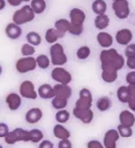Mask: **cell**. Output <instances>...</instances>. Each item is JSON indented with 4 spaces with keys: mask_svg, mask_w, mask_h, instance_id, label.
I'll list each match as a JSON object with an SVG mask.
<instances>
[{
    "mask_svg": "<svg viewBox=\"0 0 135 148\" xmlns=\"http://www.w3.org/2000/svg\"><path fill=\"white\" fill-rule=\"evenodd\" d=\"M99 60L101 69H111L118 72L124 68L126 61L125 58L114 48L102 49L99 53Z\"/></svg>",
    "mask_w": 135,
    "mask_h": 148,
    "instance_id": "6da1fadb",
    "label": "cell"
},
{
    "mask_svg": "<svg viewBox=\"0 0 135 148\" xmlns=\"http://www.w3.org/2000/svg\"><path fill=\"white\" fill-rule=\"evenodd\" d=\"M50 55L51 64L55 67H63L67 63L68 57L65 53L63 45L56 42L50 47Z\"/></svg>",
    "mask_w": 135,
    "mask_h": 148,
    "instance_id": "7a4b0ae2",
    "label": "cell"
},
{
    "mask_svg": "<svg viewBox=\"0 0 135 148\" xmlns=\"http://www.w3.org/2000/svg\"><path fill=\"white\" fill-rule=\"evenodd\" d=\"M35 13L34 12L31 7L30 5H25L13 14L12 21L17 25L22 26L32 22L35 19Z\"/></svg>",
    "mask_w": 135,
    "mask_h": 148,
    "instance_id": "3957f363",
    "label": "cell"
},
{
    "mask_svg": "<svg viewBox=\"0 0 135 148\" xmlns=\"http://www.w3.org/2000/svg\"><path fill=\"white\" fill-rule=\"evenodd\" d=\"M4 139L6 143L9 145H13L19 142H30V132L22 127H17L10 132Z\"/></svg>",
    "mask_w": 135,
    "mask_h": 148,
    "instance_id": "277c9868",
    "label": "cell"
},
{
    "mask_svg": "<svg viewBox=\"0 0 135 148\" xmlns=\"http://www.w3.org/2000/svg\"><path fill=\"white\" fill-rule=\"evenodd\" d=\"M38 67L36 58L34 57H23L19 58L15 63V69L18 73L25 74L33 72Z\"/></svg>",
    "mask_w": 135,
    "mask_h": 148,
    "instance_id": "5b68a950",
    "label": "cell"
},
{
    "mask_svg": "<svg viewBox=\"0 0 135 148\" xmlns=\"http://www.w3.org/2000/svg\"><path fill=\"white\" fill-rule=\"evenodd\" d=\"M93 104V95L87 88H81L78 93V99L74 103V107L80 109H90Z\"/></svg>",
    "mask_w": 135,
    "mask_h": 148,
    "instance_id": "8992f818",
    "label": "cell"
},
{
    "mask_svg": "<svg viewBox=\"0 0 135 148\" xmlns=\"http://www.w3.org/2000/svg\"><path fill=\"white\" fill-rule=\"evenodd\" d=\"M51 77L57 84H69L73 80L72 74L70 71L63 67H55L51 70Z\"/></svg>",
    "mask_w": 135,
    "mask_h": 148,
    "instance_id": "52a82bcc",
    "label": "cell"
},
{
    "mask_svg": "<svg viewBox=\"0 0 135 148\" xmlns=\"http://www.w3.org/2000/svg\"><path fill=\"white\" fill-rule=\"evenodd\" d=\"M112 9L115 16L121 20L126 19L130 14L129 4L127 0H117L113 2Z\"/></svg>",
    "mask_w": 135,
    "mask_h": 148,
    "instance_id": "ba28073f",
    "label": "cell"
},
{
    "mask_svg": "<svg viewBox=\"0 0 135 148\" xmlns=\"http://www.w3.org/2000/svg\"><path fill=\"white\" fill-rule=\"evenodd\" d=\"M19 94L21 97L26 100H35L39 97L38 91H36L35 84L29 80L23 81L20 84Z\"/></svg>",
    "mask_w": 135,
    "mask_h": 148,
    "instance_id": "9c48e42d",
    "label": "cell"
},
{
    "mask_svg": "<svg viewBox=\"0 0 135 148\" xmlns=\"http://www.w3.org/2000/svg\"><path fill=\"white\" fill-rule=\"evenodd\" d=\"M119 138L120 135L117 129H109L103 136L102 143L105 148H117V143Z\"/></svg>",
    "mask_w": 135,
    "mask_h": 148,
    "instance_id": "30bf717a",
    "label": "cell"
},
{
    "mask_svg": "<svg viewBox=\"0 0 135 148\" xmlns=\"http://www.w3.org/2000/svg\"><path fill=\"white\" fill-rule=\"evenodd\" d=\"M73 115L80 122L84 124H90L94 118V113L90 109H80L74 107L73 108Z\"/></svg>",
    "mask_w": 135,
    "mask_h": 148,
    "instance_id": "8fae6325",
    "label": "cell"
},
{
    "mask_svg": "<svg viewBox=\"0 0 135 148\" xmlns=\"http://www.w3.org/2000/svg\"><path fill=\"white\" fill-rule=\"evenodd\" d=\"M134 38V34L131 29L123 28L117 31L115 34V41L118 45L122 46H127L130 44Z\"/></svg>",
    "mask_w": 135,
    "mask_h": 148,
    "instance_id": "7c38bea8",
    "label": "cell"
},
{
    "mask_svg": "<svg viewBox=\"0 0 135 148\" xmlns=\"http://www.w3.org/2000/svg\"><path fill=\"white\" fill-rule=\"evenodd\" d=\"M69 17L71 24L75 26H83L87 15L82 9L75 7L70 10Z\"/></svg>",
    "mask_w": 135,
    "mask_h": 148,
    "instance_id": "4fadbf2b",
    "label": "cell"
},
{
    "mask_svg": "<svg viewBox=\"0 0 135 148\" xmlns=\"http://www.w3.org/2000/svg\"><path fill=\"white\" fill-rule=\"evenodd\" d=\"M43 117V112L40 108L35 107L30 108L26 112L25 119L30 124H35L42 119Z\"/></svg>",
    "mask_w": 135,
    "mask_h": 148,
    "instance_id": "5bb4252c",
    "label": "cell"
},
{
    "mask_svg": "<svg viewBox=\"0 0 135 148\" xmlns=\"http://www.w3.org/2000/svg\"><path fill=\"white\" fill-rule=\"evenodd\" d=\"M23 97L20 96V94L15 93V92H10L6 97V103H7L8 108L10 111H17L19 109V108L22 106L23 103Z\"/></svg>",
    "mask_w": 135,
    "mask_h": 148,
    "instance_id": "9a60e30c",
    "label": "cell"
},
{
    "mask_svg": "<svg viewBox=\"0 0 135 148\" xmlns=\"http://www.w3.org/2000/svg\"><path fill=\"white\" fill-rule=\"evenodd\" d=\"M96 40L98 44L100 47L103 49L111 48L114 43V38L113 36L106 31H100L96 36Z\"/></svg>",
    "mask_w": 135,
    "mask_h": 148,
    "instance_id": "2e32d148",
    "label": "cell"
},
{
    "mask_svg": "<svg viewBox=\"0 0 135 148\" xmlns=\"http://www.w3.org/2000/svg\"><path fill=\"white\" fill-rule=\"evenodd\" d=\"M118 119L120 124L124 126H128L130 127H133L135 125V115L134 112H133L129 109L122 110L119 113Z\"/></svg>",
    "mask_w": 135,
    "mask_h": 148,
    "instance_id": "e0dca14e",
    "label": "cell"
},
{
    "mask_svg": "<svg viewBox=\"0 0 135 148\" xmlns=\"http://www.w3.org/2000/svg\"><path fill=\"white\" fill-rule=\"evenodd\" d=\"M54 87L55 97H60L69 100L73 94L72 88L69 84H56Z\"/></svg>",
    "mask_w": 135,
    "mask_h": 148,
    "instance_id": "ac0fdd59",
    "label": "cell"
},
{
    "mask_svg": "<svg viewBox=\"0 0 135 148\" xmlns=\"http://www.w3.org/2000/svg\"><path fill=\"white\" fill-rule=\"evenodd\" d=\"M5 33L7 38H9L11 40H16L21 37L23 34V29L19 25L14 23H8L6 26Z\"/></svg>",
    "mask_w": 135,
    "mask_h": 148,
    "instance_id": "d6986e66",
    "label": "cell"
},
{
    "mask_svg": "<svg viewBox=\"0 0 135 148\" xmlns=\"http://www.w3.org/2000/svg\"><path fill=\"white\" fill-rule=\"evenodd\" d=\"M38 95L42 100H52L55 97L54 87L50 84H42L38 88Z\"/></svg>",
    "mask_w": 135,
    "mask_h": 148,
    "instance_id": "ffe728a7",
    "label": "cell"
},
{
    "mask_svg": "<svg viewBox=\"0 0 135 148\" xmlns=\"http://www.w3.org/2000/svg\"><path fill=\"white\" fill-rule=\"evenodd\" d=\"M71 27V23L66 18H59L55 23V28L59 34L61 38H64L66 33H69Z\"/></svg>",
    "mask_w": 135,
    "mask_h": 148,
    "instance_id": "44dd1931",
    "label": "cell"
},
{
    "mask_svg": "<svg viewBox=\"0 0 135 148\" xmlns=\"http://www.w3.org/2000/svg\"><path fill=\"white\" fill-rule=\"evenodd\" d=\"M53 134L55 138L59 140L68 139L71 138V132L63 124L57 123L53 127Z\"/></svg>",
    "mask_w": 135,
    "mask_h": 148,
    "instance_id": "7402d4cb",
    "label": "cell"
},
{
    "mask_svg": "<svg viewBox=\"0 0 135 148\" xmlns=\"http://www.w3.org/2000/svg\"><path fill=\"white\" fill-rule=\"evenodd\" d=\"M101 77L106 84H113L118 78V72L111 69H102Z\"/></svg>",
    "mask_w": 135,
    "mask_h": 148,
    "instance_id": "603a6c76",
    "label": "cell"
},
{
    "mask_svg": "<svg viewBox=\"0 0 135 148\" xmlns=\"http://www.w3.org/2000/svg\"><path fill=\"white\" fill-rule=\"evenodd\" d=\"M113 106V101L111 98L107 96L100 97L96 102V108L101 112H106L109 111Z\"/></svg>",
    "mask_w": 135,
    "mask_h": 148,
    "instance_id": "cb8c5ba5",
    "label": "cell"
},
{
    "mask_svg": "<svg viewBox=\"0 0 135 148\" xmlns=\"http://www.w3.org/2000/svg\"><path fill=\"white\" fill-rule=\"evenodd\" d=\"M116 95L119 102L122 103H128L129 100L131 99V95L129 92L128 85H121L118 88Z\"/></svg>",
    "mask_w": 135,
    "mask_h": 148,
    "instance_id": "d4e9b609",
    "label": "cell"
},
{
    "mask_svg": "<svg viewBox=\"0 0 135 148\" xmlns=\"http://www.w3.org/2000/svg\"><path fill=\"white\" fill-rule=\"evenodd\" d=\"M109 17L106 14L97 15L94 18V26L98 29L102 31L103 29H106L109 26Z\"/></svg>",
    "mask_w": 135,
    "mask_h": 148,
    "instance_id": "484cf974",
    "label": "cell"
},
{
    "mask_svg": "<svg viewBox=\"0 0 135 148\" xmlns=\"http://www.w3.org/2000/svg\"><path fill=\"white\" fill-rule=\"evenodd\" d=\"M91 9L97 15L103 14L107 10V4L105 0H94L91 5Z\"/></svg>",
    "mask_w": 135,
    "mask_h": 148,
    "instance_id": "4316f807",
    "label": "cell"
},
{
    "mask_svg": "<svg viewBox=\"0 0 135 148\" xmlns=\"http://www.w3.org/2000/svg\"><path fill=\"white\" fill-rule=\"evenodd\" d=\"M61 38L57 29L54 28H49L46 29L45 33V40L48 44L53 45L58 42V39Z\"/></svg>",
    "mask_w": 135,
    "mask_h": 148,
    "instance_id": "83f0119b",
    "label": "cell"
},
{
    "mask_svg": "<svg viewBox=\"0 0 135 148\" xmlns=\"http://www.w3.org/2000/svg\"><path fill=\"white\" fill-rule=\"evenodd\" d=\"M30 6L35 14H41L46 10V3L45 0H31Z\"/></svg>",
    "mask_w": 135,
    "mask_h": 148,
    "instance_id": "f1b7e54d",
    "label": "cell"
},
{
    "mask_svg": "<svg viewBox=\"0 0 135 148\" xmlns=\"http://www.w3.org/2000/svg\"><path fill=\"white\" fill-rule=\"evenodd\" d=\"M26 39L27 43H29L33 46H39L42 43V37L39 33L35 31H30L26 35Z\"/></svg>",
    "mask_w": 135,
    "mask_h": 148,
    "instance_id": "f546056e",
    "label": "cell"
},
{
    "mask_svg": "<svg viewBox=\"0 0 135 148\" xmlns=\"http://www.w3.org/2000/svg\"><path fill=\"white\" fill-rule=\"evenodd\" d=\"M91 55V49L88 45H81L76 51V57L80 61H85Z\"/></svg>",
    "mask_w": 135,
    "mask_h": 148,
    "instance_id": "4dcf8cb0",
    "label": "cell"
},
{
    "mask_svg": "<svg viewBox=\"0 0 135 148\" xmlns=\"http://www.w3.org/2000/svg\"><path fill=\"white\" fill-rule=\"evenodd\" d=\"M30 142L33 143H40L43 140L44 134L43 132L38 128H33L30 130Z\"/></svg>",
    "mask_w": 135,
    "mask_h": 148,
    "instance_id": "1f68e13d",
    "label": "cell"
},
{
    "mask_svg": "<svg viewBox=\"0 0 135 148\" xmlns=\"http://www.w3.org/2000/svg\"><path fill=\"white\" fill-rule=\"evenodd\" d=\"M68 105V100L60 97H55L51 100V106L57 111L65 109Z\"/></svg>",
    "mask_w": 135,
    "mask_h": 148,
    "instance_id": "d6a6232c",
    "label": "cell"
},
{
    "mask_svg": "<svg viewBox=\"0 0 135 148\" xmlns=\"http://www.w3.org/2000/svg\"><path fill=\"white\" fill-rule=\"evenodd\" d=\"M71 119V114L67 110L62 109L57 111L55 113V120L60 124H65Z\"/></svg>",
    "mask_w": 135,
    "mask_h": 148,
    "instance_id": "836d02e7",
    "label": "cell"
},
{
    "mask_svg": "<svg viewBox=\"0 0 135 148\" xmlns=\"http://www.w3.org/2000/svg\"><path fill=\"white\" fill-rule=\"evenodd\" d=\"M37 65L41 69H47L51 64V58L46 54H39L36 58Z\"/></svg>",
    "mask_w": 135,
    "mask_h": 148,
    "instance_id": "e575fe53",
    "label": "cell"
},
{
    "mask_svg": "<svg viewBox=\"0 0 135 148\" xmlns=\"http://www.w3.org/2000/svg\"><path fill=\"white\" fill-rule=\"evenodd\" d=\"M117 130H118L119 135H120V137H122V138H130V137H132L133 134H134L133 128L130 127H128V126H124L122 125V124H119L117 127Z\"/></svg>",
    "mask_w": 135,
    "mask_h": 148,
    "instance_id": "d590c367",
    "label": "cell"
},
{
    "mask_svg": "<svg viewBox=\"0 0 135 148\" xmlns=\"http://www.w3.org/2000/svg\"><path fill=\"white\" fill-rule=\"evenodd\" d=\"M20 52L23 57H33V55L35 53L36 49L35 46L26 42L21 46Z\"/></svg>",
    "mask_w": 135,
    "mask_h": 148,
    "instance_id": "8d00e7d4",
    "label": "cell"
},
{
    "mask_svg": "<svg viewBox=\"0 0 135 148\" xmlns=\"http://www.w3.org/2000/svg\"><path fill=\"white\" fill-rule=\"evenodd\" d=\"M83 33V26H75L71 24V27L69 34L74 36H80Z\"/></svg>",
    "mask_w": 135,
    "mask_h": 148,
    "instance_id": "74e56055",
    "label": "cell"
},
{
    "mask_svg": "<svg viewBox=\"0 0 135 148\" xmlns=\"http://www.w3.org/2000/svg\"><path fill=\"white\" fill-rule=\"evenodd\" d=\"M125 56L127 58L135 56V43H130L125 48Z\"/></svg>",
    "mask_w": 135,
    "mask_h": 148,
    "instance_id": "f35d334b",
    "label": "cell"
},
{
    "mask_svg": "<svg viewBox=\"0 0 135 148\" xmlns=\"http://www.w3.org/2000/svg\"><path fill=\"white\" fill-rule=\"evenodd\" d=\"M125 81L128 85H135V70L129 71L125 75Z\"/></svg>",
    "mask_w": 135,
    "mask_h": 148,
    "instance_id": "ab89813d",
    "label": "cell"
},
{
    "mask_svg": "<svg viewBox=\"0 0 135 148\" xmlns=\"http://www.w3.org/2000/svg\"><path fill=\"white\" fill-rule=\"evenodd\" d=\"M87 148H105L102 142L98 139H91L87 143Z\"/></svg>",
    "mask_w": 135,
    "mask_h": 148,
    "instance_id": "60d3db41",
    "label": "cell"
},
{
    "mask_svg": "<svg viewBox=\"0 0 135 148\" xmlns=\"http://www.w3.org/2000/svg\"><path fill=\"white\" fill-rule=\"evenodd\" d=\"M10 133L9 127L5 123H0V138H6Z\"/></svg>",
    "mask_w": 135,
    "mask_h": 148,
    "instance_id": "b9f144b4",
    "label": "cell"
},
{
    "mask_svg": "<svg viewBox=\"0 0 135 148\" xmlns=\"http://www.w3.org/2000/svg\"><path fill=\"white\" fill-rule=\"evenodd\" d=\"M58 148H72V143L70 140V138L59 140L58 143Z\"/></svg>",
    "mask_w": 135,
    "mask_h": 148,
    "instance_id": "7bdbcfd3",
    "label": "cell"
},
{
    "mask_svg": "<svg viewBox=\"0 0 135 148\" xmlns=\"http://www.w3.org/2000/svg\"><path fill=\"white\" fill-rule=\"evenodd\" d=\"M55 145L51 140L43 139L39 145V148H54Z\"/></svg>",
    "mask_w": 135,
    "mask_h": 148,
    "instance_id": "ee69618b",
    "label": "cell"
},
{
    "mask_svg": "<svg viewBox=\"0 0 135 148\" xmlns=\"http://www.w3.org/2000/svg\"><path fill=\"white\" fill-rule=\"evenodd\" d=\"M125 65L131 70H135V56L127 58L125 61Z\"/></svg>",
    "mask_w": 135,
    "mask_h": 148,
    "instance_id": "f6af8a7d",
    "label": "cell"
},
{
    "mask_svg": "<svg viewBox=\"0 0 135 148\" xmlns=\"http://www.w3.org/2000/svg\"><path fill=\"white\" fill-rule=\"evenodd\" d=\"M7 3L12 7H19L22 3H28L31 0H7Z\"/></svg>",
    "mask_w": 135,
    "mask_h": 148,
    "instance_id": "bcb514c9",
    "label": "cell"
},
{
    "mask_svg": "<svg viewBox=\"0 0 135 148\" xmlns=\"http://www.w3.org/2000/svg\"><path fill=\"white\" fill-rule=\"evenodd\" d=\"M129 109L132 111L133 112H135V97H131V99L128 102Z\"/></svg>",
    "mask_w": 135,
    "mask_h": 148,
    "instance_id": "7dc6e473",
    "label": "cell"
},
{
    "mask_svg": "<svg viewBox=\"0 0 135 148\" xmlns=\"http://www.w3.org/2000/svg\"><path fill=\"white\" fill-rule=\"evenodd\" d=\"M129 89V92H130V95H131V97H135V85H133V86H130V85H128Z\"/></svg>",
    "mask_w": 135,
    "mask_h": 148,
    "instance_id": "c3c4849f",
    "label": "cell"
},
{
    "mask_svg": "<svg viewBox=\"0 0 135 148\" xmlns=\"http://www.w3.org/2000/svg\"><path fill=\"white\" fill-rule=\"evenodd\" d=\"M6 7V1L0 0V10H3Z\"/></svg>",
    "mask_w": 135,
    "mask_h": 148,
    "instance_id": "681fc988",
    "label": "cell"
},
{
    "mask_svg": "<svg viewBox=\"0 0 135 148\" xmlns=\"http://www.w3.org/2000/svg\"><path fill=\"white\" fill-rule=\"evenodd\" d=\"M2 73H3V67H2V65L0 64V76L2 75Z\"/></svg>",
    "mask_w": 135,
    "mask_h": 148,
    "instance_id": "f907efd6",
    "label": "cell"
},
{
    "mask_svg": "<svg viewBox=\"0 0 135 148\" xmlns=\"http://www.w3.org/2000/svg\"><path fill=\"white\" fill-rule=\"evenodd\" d=\"M0 148H3V147L2 145H0Z\"/></svg>",
    "mask_w": 135,
    "mask_h": 148,
    "instance_id": "816d5d0a",
    "label": "cell"
},
{
    "mask_svg": "<svg viewBox=\"0 0 135 148\" xmlns=\"http://www.w3.org/2000/svg\"><path fill=\"white\" fill-rule=\"evenodd\" d=\"M113 2H114V1H117V0H112Z\"/></svg>",
    "mask_w": 135,
    "mask_h": 148,
    "instance_id": "f5cc1de1",
    "label": "cell"
}]
</instances>
